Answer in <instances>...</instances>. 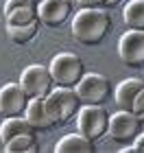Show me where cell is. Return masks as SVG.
I'll return each mask as SVG.
<instances>
[{"label": "cell", "instance_id": "6da1fadb", "mask_svg": "<svg viewBox=\"0 0 144 153\" xmlns=\"http://www.w3.org/2000/svg\"><path fill=\"white\" fill-rule=\"evenodd\" d=\"M112 31V18L107 9H81L72 18V35L79 44L98 46Z\"/></svg>", "mask_w": 144, "mask_h": 153}, {"label": "cell", "instance_id": "7a4b0ae2", "mask_svg": "<svg viewBox=\"0 0 144 153\" xmlns=\"http://www.w3.org/2000/svg\"><path fill=\"white\" fill-rule=\"evenodd\" d=\"M44 101L55 125H68L74 116H79L81 107H83L74 88H55Z\"/></svg>", "mask_w": 144, "mask_h": 153}, {"label": "cell", "instance_id": "3957f363", "mask_svg": "<svg viewBox=\"0 0 144 153\" xmlns=\"http://www.w3.org/2000/svg\"><path fill=\"white\" fill-rule=\"evenodd\" d=\"M50 76L55 81L57 88H77L79 81L85 76V66H83V59L74 53H59L55 55L50 66Z\"/></svg>", "mask_w": 144, "mask_h": 153}, {"label": "cell", "instance_id": "277c9868", "mask_svg": "<svg viewBox=\"0 0 144 153\" xmlns=\"http://www.w3.org/2000/svg\"><path fill=\"white\" fill-rule=\"evenodd\" d=\"M79 134H83L87 140H100L103 136H107L109 129V114L105 112L103 105H83L77 116Z\"/></svg>", "mask_w": 144, "mask_h": 153}, {"label": "cell", "instance_id": "5b68a950", "mask_svg": "<svg viewBox=\"0 0 144 153\" xmlns=\"http://www.w3.org/2000/svg\"><path fill=\"white\" fill-rule=\"evenodd\" d=\"M109 138L118 144H133L135 138L142 134V123L140 118L135 116L133 112H125L120 109L118 114L109 116V129H107Z\"/></svg>", "mask_w": 144, "mask_h": 153}, {"label": "cell", "instance_id": "8992f818", "mask_svg": "<svg viewBox=\"0 0 144 153\" xmlns=\"http://www.w3.org/2000/svg\"><path fill=\"white\" fill-rule=\"evenodd\" d=\"M20 85L24 88L26 96L33 101V99H46V96L55 90V81H52L48 68L39 66V64H33L22 72Z\"/></svg>", "mask_w": 144, "mask_h": 153}, {"label": "cell", "instance_id": "52a82bcc", "mask_svg": "<svg viewBox=\"0 0 144 153\" xmlns=\"http://www.w3.org/2000/svg\"><path fill=\"white\" fill-rule=\"evenodd\" d=\"M74 90H77V94H79L83 105H105L107 99L114 92L109 79H105L103 74H94V72L85 74Z\"/></svg>", "mask_w": 144, "mask_h": 153}, {"label": "cell", "instance_id": "ba28073f", "mask_svg": "<svg viewBox=\"0 0 144 153\" xmlns=\"http://www.w3.org/2000/svg\"><path fill=\"white\" fill-rule=\"evenodd\" d=\"M31 99L26 96L24 88L20 83H7L0 88V114L2 118H16L24 116Z\"/></svg>", "mask_w": 144, "mask_h": 153}, {"label": "cell", "instance_id": "9c48e42d", "mask_svg": "<svg viewBox=\"0 0 144 153\" xmlns=\"http://www.w3.org/2000/svg\"><path fill=\"white\" fill-rule=\"evenodd\" d=\"M118 55L129 68H144V31H127L118 42Z\"/></svg>", "mask_w": 144, "mask_h": 153}, {"label": "cell", "instance_id": "30bf717a", "mask_svg": "<svg viewBox=\"0 0 144 153\" xmlns=\"http://www.w3.org/2000/svg\"><path fill=\"white\" fill-rule=\"evenodd\" d=\"M72 4L70 0H44L42 4H37V16L46 26H61L70 18Z\"/></svg>", "mask_w": 144, "mask_h": 153}, {"label": "cell", "instance_id": "8fae6325", "mask_svg": "<svg viewBox=\"0 0 144 153\" xmlns=\"http://www.w3.org/2000/svg\"><path fill=\"white\" fill-rule=\"evenodd\" d=\"M24 118L35 127V131H48V129L55 127V120L50 118V114H48L44 99H33L29 103V107H26Z\"/></svg>", "mask_w": 144, "mask_h": 153}, {"label": "cell", "instance_id": "7c38bea8", "mask_svg": "<svg viewBox=\"0 0 144 153\" xmlns=\"http://www.w3.org/2000/svg\"><path fill=\"white\" fill-rule=\"evenodd\" d=\"M142 90H144V83L140 79H125L116 88V103H118V107L125 109V112H131L133 103Z\"/></svg>", "mask_w": 144, "mask_h": 153}, {"label": "cell", "instance_id": "4fadbf2b", "mask_svg": "<svg viewBox=\"0 0 144 153\" xmlns=\"http://www.w3.org/2000/svg\"><path fill=\"white\" fill-rule=\"evenodd\" d=\"M24 134H37L35 127H33L24 116L4 118L2 127H0V140H2V144L9 142V140H13V138H18V136H24Z\"/></svg>", "mask_w": 144, "mask_h": 153}, {"label": "cell", "instance_id": "5bb4252c", "mask_svg": "<svg viewBox=\"0 0 144 153\" xmlns=\"http://www.w3.org/2000/svg\"><path fill=\"white\" fill-rule=\"evenodd\" d=\"M55 151L57 153H94L96 147H94V142L87 140L83 134H70V136H64L57 142Z\"/></svg>", "mask_w": 144, "mask_h": 153}, {"label": "cell", "instance_id": "9a60e30c", "mask_svg": "<svg viewBox=\"0 0 144 153\" xmlns=\"http://www.w3.org/2000/svg\"><path fill=\"white\" fill-rule=\"evenodd\" d=\"M39 24H42V20H39V18H35L29 24H18V26L7 24V35H9V39L13 42V44H29V42L37 35Z\"/></svg>", "mask_w": 144, "mask_h": 153}, {"label": "cell", "instance_id": "2e32d148", "mask_svg": "<svg viewBox=\"0 0 144 153\" xmlns=\"http://www.w3.org/2000/svg\"><path fill=\"white\" fill-rule=\"evenodd\" d=\"M2 149L7 153H37L39 151V142H37V134H24L18 136L13 140L4 142Z\"/></svg>", "mask_w": 144, "mask_h": 153}, {"label": "cell", "instance_id": "e0dca14e", "mask_svg": "<svg viewBox=\"0 0 144 153\" xmlns=\"http://www.w3.org/2000/svg\"><path fill=\"white\" fill-rule=\"evenodd\" d=\"M125 24L129 31H144V0H131L125 7Z\"/></svg>", "mask_w": 144, "mask_h": 153}, {"label": "cell", "instance_id": "ac0fdd59", "mask_svg": "<svg viewBox=\"0 0 144 153\" xmlns=\"http://www.w3.org/2000/svg\"><path fill=\"white\" fill-rule=\"evenodd\" d=\"M37 16V7H26V9H18V11H13L7 16V24H11V26H18V24H29L33 22Z\"/></svg>", "mask_w": 144, "mask_h": 153}, {"label": "cell", "instance_id": "d6986e66", "mask_svg": "<svg viewBox=\"0 0 144 153\" xmlns=\"http://www.w3.org/2000/svg\"><path fill=\"white\" fill-rule=\"evenodd\" d=\"M26 7H37V2H33V0H7L4 16H9V13L18 11V9H26Z\"/></svg>", "mask_w": 144, "mask_h": 153}, {"label": "cell", "instance_id": "ffe728a7", "mask_svg": "<svg viewBox=\"0 0 144 153\" xmlns=\"http://www.w3.org/2000/svg\"><path fill=\"white\" fill-rule=\"evenodd\" d=\"M122 2V0H98V7H103V9H114V7H118Z\"/></svg>", "mask_w": 144, "mask_h": 153}, {"label": "cell", "instance_id": "44dd1931", "mask_svg": "<svg viewBox=\"0 0 144 153\" xmlns=\"http://www.w3.org/2000/svg\"><path fill=\"white\" fill-rule=\"evenodd\" d=\"M133 149H135V153H144V134H140L138 138H135Z\"/></svg>", "mask_w": 144, "mask_h": 153}, {"label": "cell", "instance_id": "7402d4cb", "mask_svg": "<svg viewBox=\"0 0 144 153\" xmlns=\"http://www.w3.org/2000/svg\"><path fill=\"white\" fill-rule=\"evenodd\" d=\"M81 9H94V7H98V0H79Z\"/></svg>", "mask_w": 144, "mask_h": 153}, {"label": "cell", "instance_id": "603a6c76", "mask_svg": "<svg viewBox=\"0 0 144 153\" xmlns=\"http://www.w3.org/2000/svg\"><path fill=\"white\" fill-rule=\"evenodd\" d=\"M138 118H140V123H142V125H144V112H142V114H140V116H138Z\"/></svg>", "mask_w": 144, "mask_h": 153}, {"label": "cell", "instance_id": "cb8c5ba5", "mask_svg": "<svg viewBox=\"0 0 144 153\" xmlns=\"http://www.w3.org/2000/svg\"><path fill=\"white\" fill-rule=\"evenodd\" d=\"M33 2H37V4H42V2H44V0H33Z\"/></svg>", "mask_w": 144, "mask_h": 153}, {"label": "cell", "instance_id": "d4e9b609", "mask_svg": "<svg viewBox=\"0 0 144 153\" xmlns=\"http://www.w3.org/2000/svg\"><path fill=\"white\" fill-rule=\"evenodd\" d=\"M0 116H2V114H0Z\"/></svg>", "mask_w": 144, "mask_h": 153}]
</instances>
